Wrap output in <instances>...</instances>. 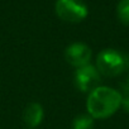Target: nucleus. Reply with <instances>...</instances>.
<instances>
[{
    "label": "nucleus",
    "mask_w": 129,
    "mask_h": 129,
    "mask_svg": "<svg viewBox=\"0 0 129 129\" xmlns=\"http://www.w3.org/2000/svg\"><path fill=\"white\" fill-rule=\"evenodd\" d=\"M121 108V94L109 86L100 85L87 94L86 110L94 119H108Z\"/></svg>",
    "instance_id": "nucleus-1"
},
{
    "label": "nucleus",
    "mask_w": 129,
    "mask_h": 129,
    "mask_svg": "<svg viewBox=\"0 0 129 129\" xmlns=\"http://www.w3.org/2000/svg\"><path fill=\"white\" fill-rule=\"evenodd\" d=\"M95 66L101 76L116 77L129 69V56L118 49L106 48L99 52Z\"/></svg>",
    "instance_id": "nucleus-2"
},
{
    "label": "nucleus",
    "mask_w": 129,
    "mask_h": 129,
    "mask_svg": "<svg viewBox=\"0 0 129 129\" xmlns=\"http://www.w3.org/2000/svg\"><path fill=\"white\" fill-rule=\"evenodd\" d=\"M54 10L57 17L67 23H80L87 17V7L82 0H57Z\"/></svg>",
    "instance_id": "nucleus-3"
},
{
    "label": "nucleus",
    "mask_w": 129,
    "mask_h": 129,
    "mask_svg": "<svg viewBox=\"0 0 129 129\" xmlns=\"http://www.w3.org/2000/svg\"><path fill=\"white\" fill-rule=\"evenodd\" d=\"M75 86L81 92H91L96 87L100 86L101 82V75L98 71L95 64H86L84 67L76 69L75 76H74Z\"/></svg>",
    "instance_id": "nucleus-4"
},
{
    "label": "nucleus",
    "mask_w": 129,
    "mask_h": 129,
    "mask_svg": "<svg viewBox=\"0 0 129 129\" xmlns=\"http://www.w3.org/2000/svg\"><path fill=\"white\" fill-rule=\"evenodd\" d=\"M91 58L92 51L84 42H74L64 49V59L75 69H80L86 64H90Z\"/></svg>",
    "instance_id": "nucleus-5"
},
{
    "label": "nucleus",
    "mask_w": 129,
    "mask_h": 129,
    "mask_svg": "<svg viewBox=\"0 0 129 129\" xmlns=\"http://www.w3.org/2000/svg\"><path fill=\"white\" fill-rule=\"evenodd\" d=\"M44 118L43 106L39 103H29L23 111V121L29 129H36L39 126Z\"/></svg>",
    "instance_id": "nucleus-6"
},
{
    "label": "nucleus",
    "mask_w": 129,
    "mask_h": 129,
    "mask_svg": "<svg viewBox=\"0 0 129 129\" xmlns=\"http://www.w3.org/2000/svg\"><path fill=\"white\" fill-rule=\"evenodd\" d=\"M94 118L86 114H80L72 120V129H94Z\"/></svg>",
    "instance_id": "nucleus-7"
},
{
    "label": "nucleus",
    "mask_w": 129,
    "mask_h": 129,
    "mask_svg": "<svg viewBox=\"0 0 129 129\" xmlns=\"http://www.w3.org/2000/svg\"><path fill=\"white\" fill-rule=\"evenodd\" d=\"M116 14L123 24L129 25V0H120L116 7Z\"/></svg>",
    "instance_id": "nucleus-8"
},
{
    "label": "nucleus",
    "mask_w": 129,
    "mask_h": 129,
    "mask_svg": "<svg viewBox=\"0 0 129 129\" xmlns=\"http://www.w3.org/2000/svg\"><path fill=\"white\" fill-rule=\"evenodd\" d=\"M125 86H126V90H129V76H128V79H126V84H125Z\"/></svg>",
    "instance_id": "nucleus-9"
}]
</instances>
